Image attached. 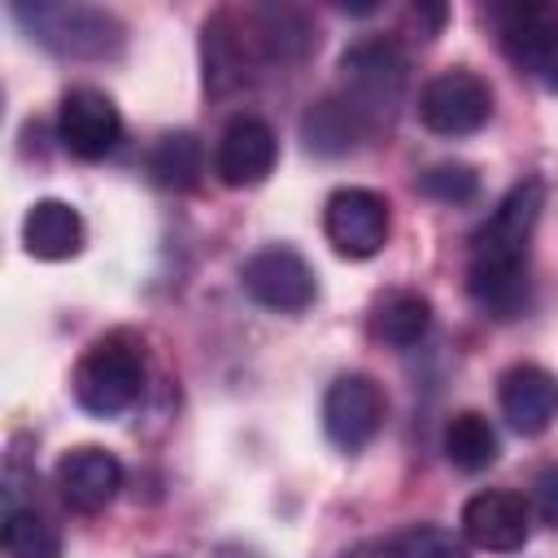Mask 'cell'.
<instances>
[{
  "instance_id": "6da1fadb",
  "label": "cell",
  "mask_w": 558,
  "mask_h": 558,
  "mask_svg": "<svg viewBox=\"0 0 558 558\" xmlns=\"http://www.w3.org/2000/svg\"><path fill=\"white\" fill-rule=\"evenodd\" d=\"M545 209V183L523 179L514 183L493 218L471 240L466 292L493 318H519L527 310V240Z\"/></svg>"
},
{
  "instance_id": "7a4b0ae2",
  "label": "cell",
  "mask_w": 558,
  "mask_h": 558,
  "mask_svg": "<svg viewBox=\"0 0 558 558\" xmlns=\"http://www.w3.org/2000/svg\"><path fill=\"white\" fill-rule=\"evenodd\" d=\"M140 392H144V349L126 331L100 336L74 366V401L96 418H113L131 410Z\"/></svg>"
},
{
  "instance_id": "3957f363",
  "label": "cell",
  "mask_w": 558,
  "mask_h": 558,
  "mask_svg": "<svg viewBox=\"0 0 558 558\" xmlns=\"http://www.w3.org/2000/svg\"><path fill=\"white\" fill-rule=\"evenodd\" d=\"M13 17L61 57H113L122 48V22L92 4H13Z\"/></svg>"
},
{
  "instance_id": "277c9868",
  "label": "cell",
  "mask_w": 558,
  "mask_h": 558,
  "mask_svg": "<svg viewBox=\"0 0 558 558\" xmlns=\"http://www.w3.org/2000/svg\"><path fill=\"white\" fill-rule=\"evenodd\" d=\"M340 83H344V100L362 113V122H379L392 118V109L401 105L405 92V52L397 39L375 35V39H357L344 57H340Z\"/></svg>"
},
{
  "instance_id": "5b68a950",
  "label": "cell",
  "mask_w": 558,
  "mask_h": 558,
  "mask_svg": "<svg viewBox=\"0 0 558 558\" xmlns=\"http://www.w3.org/2000/svg\"><path fill=\"white\" fill-rule=\"evenodd\" d=\"M493 118V92L475 70H445L418 92V122L436 135H471Z\"/></svg>"
},
{
  "instance_id": "8992f818",
  "label": "cell",
  "mask_w": 558,
  "mask_h": 558,
  "mask_svg": "<svg viewBox=\"0 0 558 558\" xmlns=\"http://www.w3.org/2000/svg\"><path fill=\"white\" fill-rule=\"evenodd\" d=\"M244 292L266 305V310H279V314H301L314 305V292H318V279H314V266L288 248V244H266L262 253H253L244 262Z\"/></svg>"
},
{
  "instance_id": "52a82bcc",
  "label": "cell",
  "mask_w": 558,
  "mask_h": 558,
  "mask_svg": "<svg viewBox=\"0 0 558 558\" xmlns=\"http://www.w3.org/2000/svg\"><path fill=\"white\" fill-rule=\"evenodd\" d=\"M506 57L558 92V4H510L497 13Z\"/></svg>"
},
{
  "instance_id": "ba28073f",
  "label": "cell",
  "mask_w": 558,
  "mask_h": 558,
  "mask_svg": "<svg viewBox=\"0 0 558 558\" xmlns=\"http://www.w3.org/2000/svg\"><path fill=\"white\" fill-rule=\"evenodd\" d=\"M323 227H327V240L344 257H375L388 244V231H392L388 201L371 187H340V192L327 196Z\"/></svg>"
},
{
  "instance_id": "9c48e42d",
  "label": "cell",
  "mask_w": 558,
  "mask_h": 558,
  "mask_svg": "<svg viewBox=\"0 0 558 558\" xmlns=\"http://www.w3.org/2000/svg\"><path fill=\"white\" fill-rule=\"evenodd\" d=\"M384 410L388 401L371 375H340L323 397V432L336 449L353 453L375 440V432L384 427Z\"/></svg>"
},
{
  "instance_id": "30bf717a",
  "label": "cell",
  "mask_w": 558,
  "mask_h": 558,
  "mask_svg": "<svg viewBox=\"0 0 558 558\" xmlns=\"http://www.w3.org/2000/svg\"><path fill=\"white\" fill-rule=\"evenodd\" d=\"M122 135V118L118 105L96 92V87H70L61 96V113H57V140L70 157L78 161H100L105 153H113Z\"/></svg>"
},
{
  "instance_id": "8fae6325",
  "label": "cell",
  "mask_w": 558,
  "mask_h": 558,
  "mask_svg": "<svg viewBox=\"0 0 558 558\" xmlns=\"http://www.w3.org/2000/svg\"><path fill=\"white\" fill-rule=\"evenodd\" d=\"M275 157H279L275 131L253 113H235L218 135L214 170L227 187H253L275 170Z\"/></svg>"
},
{
  "instance_id": "7c38bea8",
  "label": "cell",
  "mask_w": 558,
  "mask_h": 558,
  "mask_svg": "<svg viewBox=\"0 0 558 558\" xmlns=\"http://www.w3.org/2000/svg\"><path fill=\"white\" fill-rule=\"evenodd\" d=\"M527 501L506 488H484L462 506V536L488 554H514L527 545Z\"/></svg>"
},
{
  "instance_id": "4fadbf2b",
  "label": "cell",
  "mask_w": 558,
  "mask_h": 558,
  "mask_svg": "<svg viewBox=\"0 0 558 558\" xmlns=\"http://www.w3.org/2000/svg\"><path fill=\"white\" fill-rule=\"evenodd\" d=\"M57 488H61L70 510L96 514V510H105L118 497L122 462L109 449H100V445H78L70 453H61V462H57Z\"/></svg>"
},
{
  "instance_id": "5bb4252c",
  "label": "cell",
  "mask_w": 558,
  "mask_h": 558,
  "mask_svg": "<svg viewBox=\"0 0 558 558\" xmlns=\"http://www.w3.org/2000/svg\"><path fill=\"white\" fill-rule=\"evenodd\" d=\"M497 401L514 432L541 436L558 418V375L536 362H519L497 379Z\"/></svg>"
},
{
  "instance_id": "9a60e30c",
  "label": "cell",
  "mask_w": 558,
  "mask_h": 558,
  "mask_svg": "<svg viewBox=\"0 0 558 558\" xmlns=\"http://www.w3.org/2000/svg\"><path fill=\"white\" fill-rule=\"evenodd\" d=\"M22 244L39 262H65L83 248V218L65 201H35L22 218Z\"/></svg>"
},
{
  "instance_id": "2e32d148",
  "label": "cell",
  "mask_w": 558,
  "mask_h": 558,
  "mask_svg": "<svg viewBox=\"0 0 558 558\" xmlns=\"http://www.w3.org/2000/svg\"><path fill=\"white\" fill-rule=\"evenodd\" d=\"M301 135H305L310 153L336 157V153H349V148L366 135V122H362V113H357L344 96H327V100H318V105L305 109Z\"/></svg>"
},
{
  "instance_id": "e0dca14e",
  "label": "cell",
  "mask_w": 558,
  "mask_h": 558,
  "mask_svg": "<svg viewBox=\"0 0 558 558\" xmlns=\"http://www.w3.org/2000/svg\"><path fill=\"white\" fill-rule=\"evenodd\" d=\"M445 458L458 466V471H488L493 462H497V432H493V423L484 418V414H475V410H462V414H453L449 423H445Z\"/></svg>"
},
{
  "instance_id": "ac0fdd59",
  "label": "cell",
  "mask_w": 558,
  "mask_h": 558,
  "mask_svg": "<svg viewBox=\"0 0 558 558\" xmlns=\"http://www.w3.org/2000/svg\"><path fill=\"white\" fill-rule=\"evenodd\" d=\"M427 327H432V301L418 292H392L375 310V336L392 349L418 344L427 336Z\"/></svg>"
},
{
  "instance_id": "d6986e66",
  "label": "cell",
  "mask_w": 558,
  "mask_h": 558,
  "mask_svg": "<svg viewBox=\"0 0 558 558\" xmlns=\"http://www.w3.org/2000/svg\"><path fill=\"white\" fill-rule=\"evenodd\" d=\"M201 161H205L201 140H196L192 131H170V135L157 140V148H153V157H148V170H153V179H157L161 187L187 192V187H196V179H201Z\"/></svg>"
},
{
  "instance_id": "ffe728a7",
  "label": "cell",
  "mask_w": 558,
  "mask_h": 558,
  "mask_svg": "<svg viewBox=\"0 0 558 558\" xmlns=\"http://www.w3.org/2000/svg\"><path fill=\"white\" fill-rule=\"evenodd\" d=\"M4 554L9 558H61V536L39 510L9 506L4 510Z\"/></svg>"
},
{
  "instance_id": "44dd1931",
  "label": "cell",
  "mask_w": 558,
  "mask_h": 558,
  "mask_svg": "<svg viewBox=\"0 0 558 558\" xmlns=\"http://www.w3.org/2000/svg\"><path fill=\"white\" fill-rule=\"evenodd\" d=\"M384 558H471L466 541L453 536L449 527H432V523H418V527H405L388 541Z\"/></svg>"
},
{
  "instance_id": "7402d4cb",
  "label": "cell",
  "mask_w": 558,
  "mask_h": 558,
  "mask_svg": "<svg viewBox=\"0 0 558 558\" xmlns=\"http://www.w3.org/2000/svg\"><path fill=\"white\" fill-rule=\"evenodd\" d=\"M418 192L432 196V201H445V205H466V201H475L480 179H475L471 166L440 161V166H432V170L418 174Z\"/></svg>"
},
{
  "instance_id": "603a6c76",
  "label": "cell",
  "mask_w": 558,
  "mask_h": 558,
  "mask_svg": "<svg viewBox=\"0 0 558 558\" xmlns=\"http://www.w3.org/2000/svg\"><path fill=\"white\" fill-rule=\"evenodd\" d=\"M532 501H536V514H541L549 527H558V462L545 466V471L536 475V484H532Z\"/></svg>"
}]
</instances>
